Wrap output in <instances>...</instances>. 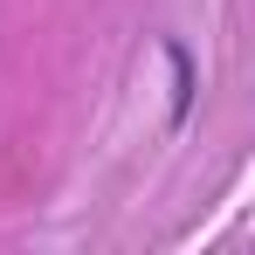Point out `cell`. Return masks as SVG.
<instances>
[{
    "label": "cell",
    "mask_w": 255,
    "mask_h": 255,
    "mask_svg": "<svg viewBox=\"0 0 255 255\" xmlns=\"http://www.w3.org/2000/svg\"><path fill=\"white\" fill-rule=\"evenodd\" d=\"M166 62H172V125H186V111H193V55L179 42H166Z\"/></svg>",
    "instance_id": "cell-1"
}]
</instances>
